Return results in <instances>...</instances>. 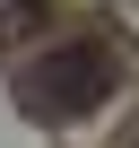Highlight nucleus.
I'll list each match as a JSON object with an SVG mask.
<instances>
[{
	"mask_svg": "<svg viewBox=\"0 0 139 148\" xmlns=\"http://www.w3.org/2000/svg\"><path fill=\"white\" fill-rule=\"evenodd\" d=\"M104 96H113V52L104 44H61V52H44L26 79H18V105L44 113V122H78Z\"/></svg>",
	"mask_w": 139,
	"mask_h": 148,
	"instance_id": "obj_1",
	"label": "nucleus"
},
{
	"mask_svg": "<svg viewBox=\"0 0 139 148\" xmlns=\"http://www.w3.org/2000/svg\"><path fill=\"white\" fill-rule=\"evenodd\" d=\"M44 18H52V0H0V52L35 44V35H44Z\"/></svg>",
	"mask_w": 139,
	"mask_h": 148,
	"instance_id": "obj_2",
	"label": "nucleus"
}]
</instances>
